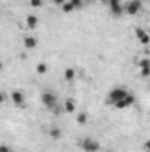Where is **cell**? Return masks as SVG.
<instances>
[{
	"mask_svg": "<svg viewBox=\"0 0 150 152\" xmlns=\"http://www.w3.org/2000/svg\"><path fill=\"white\" fill-rule=\"evenodd\" d=\"M129 92H127V88H124V87H115L110 90V94H108V104H111L115 106L118 101H122L125 96H127Z\"/></svg>",
	"mask_w": 150,
	"mask_h": 152,
	"instance_id": "7a4b0ae2",
	"label": "cell"
},
{
	"mask_svg": "<svg viewBox=\"0 0 150 152\" xmlns=\"http://www.w3.org/2000/svg\"><path fill=\"white\" fill-rule=\"evenodd\" d=\"M79 147L83 152H99L101 151V143L94 138H83L79 142Z\"/></svg>",
	"mask_w": 150,
	"mask_h": 152,
	"instance_id": "3957f363",
	"label": "cell"
},
{
	"mask_svg": "<svg viewBox=\"0 0 150 152\" xmlns=\"http://www.w3.org/2000/svg\"><path fill=\"white\" fill-rule=\"evenodd\" d=\"M138 66H140V69H141V67H150V58H141V60L138 62Z\"/></svg>",
	"mask_w": 150,
	"mask_h": 152,
	"instance_id": "ffe728a7",
	"label": "cell"
},
{
	"mask_svg": "<svg viewBox=\"0 0 150 152\" xmlns=\"http://www.w3.org/2000/svg\"><path fill=\"white\" fill-rule=\"evenodd\" d=\"M140 76H141V78H149L150 76V67H141V69H140Z\"/></svg>",
	"mask_w": 150,
	"mask_h": 152,
	"instance_id": "d6986e66",
	"label": "cell"
},
{
	"mask_svg": "<svg viewBox=\"0 0 150 152\" xmlns=\"http://www.w3.org/2000/svg\"><path fill=\"white\" fill-rule=\"evenodd\" d=\"M141 2H143V0H141Z\"/></svg>",
	"mask_w": 150,
	"mask_h": 152,
	"instance_id": "d4e9b609",
	"label": "cell"
},
{
	"mask_svg": "<svg viewBox=\"0 0 150 152\" xmlns=\"http://www.w3.org/2000/svg\"><path fill=\"white\" fill-rule=\"evenodd\" d=\"M50 136H51L53 140H58V138L62 136V129H60V127H51V129H50Z\"/></svg>",
	"mask_w": 150,
	"mask_h": 152,
	"instance_id": "5bb4252c",
	"label": "cell"
},
{
	"mask_svg": "<svg viewBox=\"0 0 150 152\" xmlns=\"http://www.w3.org/2000/svg\"><path fill=\"white\" fill-rule=\"evenodd\" d=\"M0 152H12V151L9 149V145H2L0 147Z\"/></svg>",
	"mask_w": 150,
	"mask_h": 152,
	"instance_id": "44dd1931",
	"label": "cell"
},
{
	"mask_svg": "<svg viewBox=\"0 0 150 152\" xmlns=\"http://www.w3.org/2000/svg\"><path fill=\"white\" fill-rule=\"evenodd\" d=\"M66 2H67V0H53V4H57V5H60V7H62Z\"/></svg>",
	"mask_w": 150,
	"mask_h": 152,
	"instance_id": "603a6c76",
	"label": "cell"
},
{
	"mask_svg": "<svg viewBox=\"0 0 150 152\" xmlns=\"http://www.w3.org/2000/svg\"><path fill=\"white\" fill-rule=\"evenodd\" d=\"M76 122H78L79 126H85V124L88 122V113H87V112H79V113L76 115Z\"/></svg>",
	"mask_w": 150,
	"mask_h": 152,
	"instance_id": "7c38bea8",
	"label": "cell"
},
{
	"mask_svg": "<svg viewBox=\"0 0 150 152\" xmlns=\"http://www.w3.org/2000/svg\"><path fill=\"white\" fill-rule=\"evenodd\" d=\"M41 103H42V106L44 108H48V110H53V108H57L58 106V97H57V94H53L51 90H44L42 94H41Z\"/></svg>",
	"mask_w": 150,
	"mask_h": 152,
	"instance_id": "6da1fadb",
	"label": "cell"
},
{
	"mask_svg": "<svg viewBox=\"0 0 150 152\" xmlns=\"http://www.w3.org/2000/svg\"><path fill=\"white\" fill-rule=\"evenodd\" d=\"M69 2L73 4V7H74L76 11H78V9H83V5H85V2H83V0H69Z\"/></svg>",
	"mask_w": 150,
	"mask_h": 152,
	"instance_id": "ac0fdd59",
	"label": "cell"
},
{
	"mask_svg": "<svg viewBox=\"0 0 150 152\" xmlns=\"http://www.w3.org/2000/svg\"><path fill=\"white\" fill-rule=\"evenodd\" d=\"M64 112H66V113H74L76 112V101L73 97H67V99L64 101Z\"/></svg>",
	"mask_w": 150,
	"mask_h": 152,
	"instance_id": "30bf717a",
	"label": "cell"
},
{
	"mask_svg": "<svg viewBox=\"0 0 150 152\" xmlns=\"http://www.w3.org/2000/svg\"><path fill=\"white\" fill-rule=\"evenodd\" d=\"M108 7H110V12H111L115 18H118V16L124 14V4L120 0H110Z\"/></svg>",
	"mask_w": 150,
	"mask_h": 152,
	"instance_id": "52a82bcc",
	"label": "cell"
},
{
	"mask_svg": "<svg viewBox=\"0 0 150 152\" xmlns=\"http://www.w3.org/2000/svg\"><path fill=\"white\" fill-rule=\"evenodd\" d=\"M74 78H76V71L73 67H67V69L64 71V80H66V81H73Z\"/></svg>",
	"mask_w": 150,
	"mask_h": 152,
	"instance_id": "4fadbf2b",
	"label": "cell"
},
{
	"mask_svg": "<svg viewBox=\"0 0 150 152\" xmlns=\"http://www.w3.org/2000/svg\"><path fill=\"white\" fill-rule=\"evenodd\" d=\"M134 103H136V97H134V96L129 92V94H127V96H125L122 101H118V103L115 104V108H117V110H125V108H131Z\"/></svg>",
	"mask_w": 150,
	"mask_h": 152,
	"instance_id": "8992f818",
	"label": "cell"
},
{
	"mask_svg": "<svg viewBox=\"0 0 150 152\" xmlns=\"http://www.w3.org/2000/svg\"><path fill=\"white\" fill-rule=\"evenodd\" d=\"M25 25H27L28 30H34V28L39 25V18L36 16V14H28V16L25 18Z\"/></svg>",
	"mask_w": 150,
	"mask_h": 152,
	"instance_id": "ba28073f",
	"label": "cell"
},
{
	"mask_svg": "<svg viewBox=\"0 0 150 152\" xmlns=\"http://www.w3.org/2000/svg\"><path fill=\"white\" fill-rule=\"evenodd\" d=\"M36 73H37V75H46V73H48V66H46L44 62L37 64V67H36Z\"/></svg>",
	"mask_w": 150,
	"mask_h": 152,
	"instance_id": "2e32d148",
	"label": "cell"
},
{
	"mask_svg": "<svg viewBox=\"0 0 150 152\" xmlns=\"http://www.w3.org/2000/svg\"><path fill=\"white\" fill-rule=\"evenodd\" d=\"M62 11H64L66 14H71V12H74L76 9H74V7H73V4H71V2L67 0V2H66V4L62 5Z\"/></svg>",
	"mask_w": 150,
	"mask_h": 152,
	"instance_id": "9a60e30c",
	"label": "cell"
},
{
	"mask_svg": "<svg viewBox=\"0 0 150 152\" xmlns=\"http://www.w3.org/2000/svg\"><path fill=\"white\" fill-rule=\"evenodd\" d=\"M28 5L34 7V9H41L44 5V0H28Z\"/></svg>",
	"mask_w": 150,
	"mask_h": 152,
	"instance_id": "e0dca14e",
	"label": "cell"
},
{
	"mask_svg": "<svg viewBox=\"0 0 150 152\" xmlns=\"http://www.w3.org/2000/svg\"><path fill=\"white\" fill-rule=\"evenodd\" d=\"M11 101H12L14 106L21 108V106H25V94H23L20 88H16V90L11 92Z\"/></svg>",
	"mask_w": 150,
	"mask_h": 152,
	"instance_id": "5b68a950",
	"label": "cell"
},
{
	"mask_svg": "<svg viewBox=\"0 0 150 152\" xmlns=\"http://www.w3.org/2000/svg\"><path fill=\"white\" fill-rule=\"evenodd\" d=\"M140 11H141V0H129L127 4H124V14L136 16Z\"/></svg>",
	"mask_w": 150,
	"mask_h": 152,
	"instance_id": "277c9868",
	"label": "cell"
},
{
	"mask_svg": "<svg viewBox=\"0 0 150 152\" xmlns=\"http://www.w3.org/2000/svg\"><path fill=\"white\" fill-rule=\"evenodd\" d=\"M136 39L141 42V44H150V36L147 30H141V28H136Z\"/></svg>",
	"mask_w": 150,
	"mask_h": 152,
	"instance_id": "9c48e42d",
	"label": "cell"
},
{
	"mask_svg": "<svg viewBox=\"0 0 150 152\" xmlns=\"http://www.w3.org/2000/svg\"><path fill=\"white\" fill-rule=\"evenodd\" d=\"M23 46L27 50H34V48H37V39L34 36H25L23 37Z\"/></svg>",
	"mask_w": 150,
	"mask_h": 152,
	"instance_id": "8fae6325",
	"label": "cell"
},
{
	"mask_svg": "<svg viewBox=\"0 0 150 152\" xmlns=\"http://www.w3.org/2000/svg\"><path fill=\"white\" fill-rule=\"evenodd\" d=\"M143 147H145V151H147V152H150V138L145 142V143H143Z\"/></svg>",
	"mask_w": 150,
	"mask_h": 152,
	"instance_id": "7402d4cb",
	"label": "cell"
},
{
	"mask_svg": "<svg viewBox=\"0 0 150 152\" xmlns=\"http://www.w3.org/2000/svg\"><path fill=\"white\" fill-rule=\"evenodd\" d=\"M101 4H110V0H99Z\"/></svg>",
	"mask_w": 150,
	"mask_h": 152,
	"instance_id": "cb8c5ba5",
	"label": "cell"
},
{
	"mask_svg": "<svg viewBox=\"0 0 150 152\" xmlns=\"http://www.w3.org/2000/svg\"><path fill=\"white\" fill-rule=\"evenodd\" d=\"M149 88H150V87H149Z\"/></svg>",
	"mask_w": 150,
	"mask_h": 152,
	"instance_id": "484cf974",
	"label": "cell"
}]
</instances>
